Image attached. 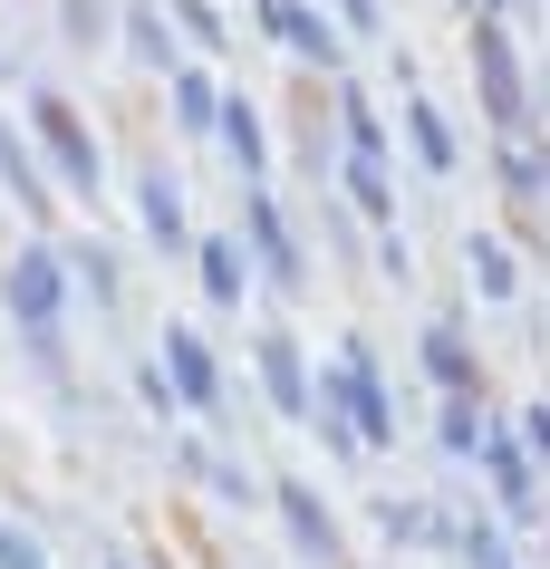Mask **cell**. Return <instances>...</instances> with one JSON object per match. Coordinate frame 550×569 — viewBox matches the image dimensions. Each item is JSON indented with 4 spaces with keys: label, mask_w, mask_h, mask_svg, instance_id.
<instances>
[{
    "label": "cell",
    "mask_w": 550,
    "mask_h": 569,
    "mask_svg": "<svg viewBox=\"0 0 550 569\" xmlns=\"http://www.w3.org/2000/svg\"><path fill=\"white\" fill-rule=\"evenodd\" d=\"M309 416H319V435H329L348 463H367V453H387L397 445V396H387V377H377V348L367 338H348L338 348L329 377H309Z\"/></svg>",
    "instance_id": "cell-1"
},
{
    "label": "cell",
    "mask_w": 550,
    "mask_h": 569,
    "mask_svg": "<svg viewBox=\"0 0 550 569\" xmlns=\"http://www.w3.org/2000/svg\"><path fill=\"white\" fill-rule=\"evenodd\" d=\"M30 126H39V146H49V174H59L78 203H97V193H107V154H97L88 117H78L59 88H39V97H30Z\"/></svg>",
    "instance_id": "cell-2"
},
{
    "label": "cell",
    "mask_w": 550,
    "mask_h": 569,
    "mask_svg": "<svg viewBox=\"0 0 550 569\" xmlns=\"http://www.w3.org/2000/svg\"><path fill=\"white\" fill-rule=\"evenodd\" d=\"M0 309H10L20 329H59V319H68V261H59V241H20V251L0 261Z\"/></svg>",
    "instance_id": "cell-3"
},
{
    "label": "cell",
    "mask_w": 550,
    "mask_h": 569,
    "mask_svg": "<svg viewBox=\"0 0 550 569\" xmlns=\"http://www.w3.org/2000/svg\"><path fill=\"white\" fill-rule=\"evenodd\" d=\"M473 463L492 473V502H502V521H512V531H541V453L521 445L512 425H483Z\"/></svg>",
    "instance_id": "cell-4"
},
{
    "label": "cell",
    "mask_w": 550,
    "mask_h": 569,
    "mask_svg": "<svg viewBox=\"0 0 550 569\" xmlns=\"http://www.w3.org/2000/svg\"><path fill=\"white\" fill-rule=\"evenodd\" d=\"M473 68H483L492 126H502V136H521V126H531V88H521V49H512V30H502V20H483V30H473Z\"/></svg>",
    "instance_id": "cell-5"
},
{
    "label": "cell",
    "mask_w": 550,
    "mask_h": 569,
    "mask_svg": "<svg viewBox=\"0 0 550 569\" xmlns=\"http://www.w3.org/2000/svg\"><path fill=\"white\" fill-rule=\"evenodd\" d=\"M242 251H251V261H261V280H271V290H300L309 251H300V241H290V212H280L271 193H251V203H242Z\"/></svg>",
    "instance_id": "cell-6"
},
{
    "label": "cell",
    "mask_w": 550,
    "mask_h": 569,
    "mask_svg": "<svg viewBox=\"0 0 550 569\" xmlns=\"http://www.w3.org/2000/svg\"><path fill=\"white\" fill-rule=\"evenodd\" d=\"M164 387H174V406H193V416H222V358L203 348V329H164Z\"/></svg>",
    "instance_id": "cell-7"
},
{
    "label": "cell",
    "mask_w": 550,
    "mask_h": 569,
    "mask_svg": "<svg viewBox=\"0 0 550 569\" xmlns=\"http://www.w3.org/2000/svg\"><path fill=\"white\" fill-rule=\"evenodd\" d=\"M251 10H261V30H271L300 68H348V39H338L329 20L309 10V0H251Z\"/></svg>",
    "instance_id": "cell-8"
},
{
    "label": "cell",
    "mask_w": 550,
    "mask_h": 569,
    "mask_svg": "<svg viewBox=\"0 0 550 569\" xmlns=\"http://www.w3.org/2000/svg\"><path fill=\"white\" fill-rule=\"evenodd\" d=\"M271 502H280V531H290V550H300L309 569H338V521H329V502H319L309 482H280Z\"/></svg>",
    "instance_id": "cell-9"
},
{
    "label": "cell",
    "mask_w": 550,
    "mask_h": 569,
    "mask_svg": "<svg viewBox=\"0 0 550 569\" xmlns=\"http://www.w3.org/2000/svg\"><path fill=\"white\" fill-rule=\"evenodd\" d=\"M261 396H271V416H290V425H300V416H309V396H319V387H309V358H300V338H290V329H261Z\"/></svg>",
    "instance_id": "cell-10"
},
{
    "label": "cell",
    "mask_w": 550,
    "mask_h": 569,
    "mask_svg": "<svg viewBox=\"0 0 550 569\" xmlns=\"http://www.w3.org/2000/svg\"><path fill=\"white\" fill-rule=\"evenodd\" d=\"M193 251V270H203V300L213 309H242L251 300V251H242V232H203V241H183Z\"/></svg>",
    "instance_id": "cell-11"
},
{
    "label": "cell",
    "mask_w": 550,
    "mask_h": 569,
    "mask_svg": "<svg viewBox=\"0 0 550 569\" xmlns=\"http://www.w3.org/2000/svg\"><path fill=\"white\" fill-rule=\"evenodd\" d=\"M136 222H146V241H154V251H183V241H193L174 164H146V174H136Z\"/></svg>",
    "instance_id": "cell-12"
},
{
    "label": "cell",
    "mask_w": 550,
    "mask_h": 569,
    "mask_svg": "<svg viewBox=\"0 0 550 569\" xmlns=\"http://www.w3.org/2000/svg\"><path fill=\"white\" fill-rule=\"evenodd\" d=\"M117 30H126V59L146 68V78H164V68H183V49H174V20H164L154 0H126V10H117Z\"/></svg>",
    "instance_id": "cell-13"
},
{
    "label": "cell",
    "mask_w": 550,
    "mask_h": 569,
    "mask_svg": "<svg viewBox=\"0 0 550 569\" xmlns=\"http://www.w3.org/2000/svg\"><path fill=\"white\" fill-rule=\"evenodd\" d=\"M213 146L232 154L251 183L271 174V136H261V107H251V97H222V107H213Z\"/></svg>",
    "instance_id": "cell-14"
},
{
    "label": "cell",
    "mask_w": 550,
    "mask_h": 569,
    "mask_svg": "<svg viewBox=\"0 0 550 569\" xmlns=\"http://www.w3.org/2000/svg\"><path fill=\"white\" fill-rule=\"evenodd\" d=\"M338 183H348V203L367 222H397V183H387V146H348L338 154Z\"/></svg>",
    "instance_id": "cell-15"
},
{
    "label": "cell",
    "mask_w": 550,
    "mask_h": 569,
    "mask_svg": "<svg viewBox=\"0 0 550 569\" xmlns=\"http://www.w3.org/2000/svg\"><path fill=\"white\" fill-rule=\"evenodd\" d=\"M406 136H416V164H426V174H454V164H463L454 117H444L434 97H406Z\"/></svg>",
    "instance_id": "cell-16"
},
{
    "label": "cell",
    "mask_w": 550,
    "mask_h": 569,
    "mask_svg": "<svg viewBox=\"0 0 550 569\" xmlns=\"http://www.w3.org/2000/svg\"><path fill=\"white\" fill-rule=\"evenodd\" d=\"M164 107H174L183 136H213V107H222L213 68H164Z\"/></svg>",
    "instance_id": "cell-17"
},
{
    "label": "cell",
    "mask_w": 550,
    "mask_h": 569,
    "mask_svg": "<svg viewBox=\"0 0 550 569\" xmlns=\"http://www.w3.org/2000/svg\"><path fill=\"white\" fill-rule=\"evenodd\" d=\"M59 261H68V280H78V290H88L97 309H117V290H126V261L107 251V241H68Z\"/></svg>",
    "instance_id": "cell-18"
},
{
    "label": "cell",
    "mask_w": 550,
    "mask_h": 569,
    "mask_svg": "<svg viewBox=\"0 0 550 569\" xmlns=\"http://www.w3.org/2000/svg\"><path fill=\"white\" fill-rule=\"evenodd\" d=\"M426 377H434V387H483V367H473V348H463L454 319H434V329H426Z\"/></svg>",
    "instance_id": "cell-19"
},
{
    "label": "cell",
    "mask_w": 550,
    "mask_h": 569,
    "mask_svg": "<svg viewBox=\"0 0 550 569\" xmlns=\"http://www.w3.org/2000/svg\"><path fill=\"white\" fill-rule=\"evenodd\" d=\"M473 445H483V406H473V387H444V416H434V453L473 463Z\"/></svg>",
    "instance_id": "cell-20"
},
{
    "label": "cell",
    "mask_w": 550,
    "mask_h": 569,
    "mask_svg": "<svg viewBox=\"0 0 550 569\" xmlns=\"http://www.w3.org/2000/svg\"><path fill=\"white\" fill-rule=\"evenodd\" d=\"M0 183L20 193V212H30V222H49V183H39L30 146H20V126H0Z\"/></svg>",
    "instance_id": "cell-21"
},
{
    "label": "cell",
    "mask_w": 550,
    "mask_h": 569,
    "mask_svg": "<svg viewBox=\"0 0 550 569\" xmlns=\"http://www.w3.org/2000/svg\"><path fill=\"white\" fill-rule=\"evenodd\" d=\"M463 261H473V290H483V300H521V261H512V251H502L492 232L463 241Z\"/></svg>",
    "instance_id": "cell-22"
},
{
    "label": "cell",
    "mask_w": 550,
    "mask_h": 569,
    "mask_svg": "<svg viewBox=\"0 0 550 569\" xmlns=\"http://www.w3.org/2000/svg\"><path fill=\"white\" fill-rule=\"evenodd\" d=\"M183 473H193V482H213L222 502H261V482H251L232 453H213V445H183Z\"/></svg>",
    "instance_id": "cell-23"
},
{
    "label": "cell",
    "mask_w": 550,
    "mask_h": 569,
    "mask_svg": "<svg viewBox=\"0 0 550 569\" xmlns=\"http://www.w3.org/2000/svg\"><path fill=\"white\" fill-rule=\"evenodd\" d=\"M444 550H454L463 569H512V531H492V521H454Z\"/></svg>",
    "instance_id": "cell-24"
},
{
    "label": "cell",
    "mask_w": 550,
    "mask_h": 569,
    "mask_svg": "<svg viewBox=\"0 0 550 569\" xmlns=\"http://www.w3.org/2000/svg\"><path fill=\"white\" fill-rule=\"evenodd\" d=\"M59 30L78 39V49H107V30H117V0H68V10H59Z\"/></svg>",
    "instance_id": "cell-25"
},
{
    "label": "cell",
    "mask_w": 550,
    "mask_h": 569,
    "mask_svg": "<svg viewBox=\"0 0 550 569\" xmlns=\"http://www.w3.org/2000/svg\"><path fill=\"white\" fill-rule=\"evenodd\" d=\"M164 20H174L183 39H203V49H232V20H222L213 0H174V10H164Z\"/></svg>",
    "instance_id": "cell-26"
},
{
    "label": "cell",
    "mask_w": 550,
    "mask_h": 569,
    "mask_svg": "<svg viewBox=\"0 0 550 569\" xmlns=\"http://www.w3.org/2000/svg\"><path fill=\"white\" fill-rule=\"evenodd\" d=\"M502 193L541 212V146H502Z\"/></svg>",
    "instance_id": "cell-27"
},
{
    "label": "cell",
    "mask_w": 550,
    "mask_h": 569,
    "mask_svg": "<svg viewBox=\"0 0 550 569\" xmlns=\"http://www.w3.org/2000/svg\"><path fill=\"white\" fill-rule=\"evenodd\" d=\"M0 569H49V550H39L20 521H0Z\"/></svg>",
    "instance_id": "cell-28"
},
{
    "label": "cell",
    "mask_w": 550,
    "mask_h": 569,
    "mask_svg": "<svg viewBox=\"0 0 550 569\" xmlns=\"http://www.w3.org/2000/svg\"><path fill=\"white\" fill-rule=\"evenodd\" d=\"M377 270H387V280H406V270H416V251H406L397 222H377Z\"/></svg>",
    "instance_id": "cell-29"
},
{
    "label": "cell",
    "mask_w": 550,
    "mask_h": 569,
    "mask_svg": "<svg viewBox=\"0 0 550 569\" xmlns=\"http://www.w3.org/2000/svg\"><path fill=\"white\" fill-rule=\"evenodd\" d=\"M136 396H146V416H164V406H174V387H164V367H136Z\"/></svg>",
    "instance_id": "cell-30"
},
{
    "label": "cell",
    "mask_w": 550,
    "mask_h": 569,
    "mask_svg": "<svg viewBox=\"0 0 550 569\" xmlns=\"http://www.w3.org/2000/svg\"><path fill=\"white\" fill-rule=\"evenodd\" d=\"M348 10V30H377V0H338Z\"/></svg>",
    "instance_id": "cell-31"
},
{
    "label": "cell",
    "mask_w": 550,
    "mask_h": 569,
    "mask_svg": "<svg viewBox=\"0 0 550 569\" xmlns=\"http://www.w3.org/2000/svg\"><path fill=\"white\" fill-rule=\"evenodd\" d=\"M492 20H521V10H541V0H483Z\"/></svg>",
    "instance_id": "cell-32"
},
{
    "label": "cell",
    "mask_w": 550,
    "mask_h": 569,
    "mask_svg": "<svg viewBox=\"0 0 550 569\" xmlns=\"http://www.w3.org/2000/svg\"><path fill=\"white\" fill-rule=\"evenodd\" d=\"M0 78H10V59H0Z\"/></svg>",
    "instance_id": "cell-33"
}]
</instances>
